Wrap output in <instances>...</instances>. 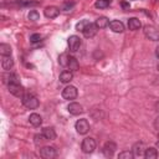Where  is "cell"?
Instances as JSON below:
<instances>
[{
  "instance_id": "1",
  "label": "cell",
  "mask_w": 159,
  "mask_h": 159,
  "mask_svg": "<svg viewBox=\"0 0 159 159\" xmlns=\"http://www.w3.org/2000/svg\"><path fill=\"white\" fill-rule=\"evenodd\" d=\"M21 102H22V104H24L26 108H29V109H36V108L39 107V104H40L39 99H37L34 94H30V93L24 94V96L21 97Z\"/></svg>"
},
{
  "instance_id": "2",
  "label": "cell",
  "mask_w": 159,
  "mask_h": 159,
  "mask_svg": "<svg viewBox=\"0 0 159 159\" xmlns=\"http://www.w3.org/2000/svg\"><path fill=\"white\" fill-rule=\"evenodd\" d=\"M144 35L147 39H149L150 41H159V30L152 25H147L144 26Z\"/></svg>"
},
{
  "instance_id": "3",
  "label": "cell",
  "mask_w": 159,
  "mask_h": 159,
  "mask_svg": "<svg viewBox=\"0 0 159 159\" xmlns=\"http://www.w3.org/2000/svg\"><path fill=\"white\" fill-rule=\"evenodd\" d=\"M96 140L91 137L88 138H84L83 142H82V152L86 153V154H91L94 149H96Z\"/></svg>"
},
{
  "instance_id": "4",
  "label": "cell",
  "mask_w": 159,
  "mask_h": 159,
  "mask_svg": "<svg viewBox=\"0 0 159 159\" xmlns=\"http://www.w3.org/2000/svg\"><path fill=\"white\" fill-rule=\"evenodd\" d=\"M75 128H76V130H77L78 134H86V133H88V130H89V123H88L87 119L82 118V119H78V120L76 122Z\"/></svg>"
},
{
  "instance_id": "5",
  "label": "cell",
  "mask_w": 159,
  "mask_h": 159,
  "mask_svg": "<svg viewBox=\"0 0 159 159\" xmlns=\"http://www.w3.org/2000/svg\"><path fill=\"white\" fill-rule=\"evenodd\" d=\"M77 94H78V92L75 86H67L62 89V97L65 99H75L77 97Z\"/></svg>"
},
{
  "instance_id": "6",
  "label": "cell",
  "mask_w": 159,
  "mask_h": 159,
  "mask_svg": "<svg viewBox=\"0 0 159 159\" xmlns=\"http://www.w3.org/2000/svg\"><path fill=\"white\" fill-rule=\"evenodd\" d=\"M81 43H82V42H81V39H80L78 36L72 35V36L68 37V47H70V51L76 52V51L80 48Z\"/></svg>"
},
{
  "instance_id": "7",
  "label": "cell",
  "mask_w": 159,
  "mask_h": 159,
  "mask_svg": "<svg viewBox=\"0 0 159 159\" xmlns=\"http://www.w3.org/2000/svg\"><path fill=\"white\" fill-rule=\"evenodd\" d=\"M40 155L45 159H52L56 157V149L53 147H42L40 149Z\"/></svg>"
},
{
  "instance_id": "8",
  "label": "cell",
  "mask_w": 159,
  "mask_h": 159,
  "mask_svg": "<svg viewBox=\"0 0 159 159\" xmlns=\"http://www.w3.org/2000/svg\"><path fill=\"white\" fill-rule=\"evenodd\" d=\"M7 88H9V92L11 94H14L15 97H22L25 94V89L20 83L19 84H7Z\"/></svg>"
},
{
  "instance_id": "9",
  "label": "cell",
  "mask_w": 159,
  "mask_h": 159,
  "mask_svg": "<svg viewBox=\"0 0 159 159\" xmlns=\"http://www.w3.org/2000/svg\"><path fill=\"white\" fill-rule=\"evenodd\" d=\"M116 150H117V144L114 142H112V140L107 142L103 145V154L106 157H113V154L116 153Z\"/></svg>"
},
{
  "instance_id": "10",
  "label": "cell",
  "mask_w": 159,
  "mask_h": 159,
  "mask_svg": "<svg viewBox=\"0 0 159 159\" xmlns=\"http://www.w3.org/2000/svg\"><path fill=\"white\" fill-rule=\"evenodd\" d=\"M97 30H98V27H97L94 24L89 22V24L84 27V30L82 31V34H83V36H84L86 39H91V37H93V36L97 34Z\"/></svg>"
},
{
  "instance_id": "11",
  "label": "cell",
  "mask_w": 159,
  "mask_h": 159,
  "mask_svg": "<svg viewBox=\"0 0 159 159\" xmlns=\"http://www.w3.org/2000/svg\"><path fill=\"white\" fill-rule=\"evenodd\" d=\"M67 111H68L72 116H78V114H81V113H83V107H82L80 103H77V102H72V103H70V104L67 106Z\"/></svg>"
},
{
  "instance_id": "12",
  "label": "cell",
  "mask_w": 159,
  "mask_h": 159,
  "mask_svg": "<svg viewBox=\"0 0 159 159\" xmlns=\"http://www.w3.org/2000/svg\"><path fill=\"white\" fill-rule=\"evenodd\" d=\"M145 144L143 143V142H138V143H135L134 145H133V154H134V157H142V155H144V153H145Z\"/></svg>"
},
{
  "instance_id": "13",
  "label": "cell",
  "mask_w": 159,
  "mask_h": 159,
  "mask_svg": "<svg viewBox=\"0 0 159 159\" xmlns=\"http://www.w3.org/2000/svg\"><path fill=\"white\" fill-rule=\"evenodd\" d=\"M60 15V9L56 6H47L45 9V16L47 19H55Z\"/></svg>"
},
{
  "instance_id": "14",
  "label": "cell",
  "mask_w": 159,
  "mask_h": 159,
  "mask_svg": "<svg viewBox=\"0 0 159 159\" xmlns=\"http://www.w3.org/2000/svg\"><path fill=\"white\" fill-rule=\"evenodd\" d=\"M109 27H111V30H112L113 32H117V34H120V32L124 31V25H123V22L119 21V20H113V21H111V22H109Z\"/></svg>"
},
{
  "instance_id": "15",
  "label": "cell",
  "mask_w": 159,
  "mask_h": 159,
  "mask_svg": "<svg viewBox=\"0 0 159 159\" xmlns=\"http://www.w3.org/2000/svg\"><path fill=\"white\" fill-rule=\"evenodd\" d=\"M14 66V60L11 58V56H2L1 60V67L5 71H10V68H12Z\"/></svg>"
},
{
  "instance_id": "16",
  "label": "cell",
  "mask_w": 159,
  "mask_h": 159,
  "mask_svg": "<svg viewBox=\"0 0 159 159\" xmlns=\"http://www.w3.org/2000/svg\"><path fill=\"white\" fill-rule=\"evenodd\" d=\"M42 134L46 138V140H53L56 139V132L52 127H46L42 129Z\"/></svg>"
},
{
  "instance_id": "17",
  "label": "cell",
  "mask_w": 159,
  "mask_h": 159,
  "mask_svg": "<svg viewBox=\"0 0 159 159\" xmlns=\"http://www.w3.org/2000/svg\"><path fill=\"white\" fill-rule=\"evenodd\" d=\"M140 26H142V22H140L139 19H137V17H130V19L128 20V27H129V30L135 31V30H139Z\"/></svg>"
},
{
  "instance_id": "18",
  "label": "cell",
  "mask_w": 159,
  "mask_h": 159,
  "mask_svg": "<svg viewBox=\"0 0 159 159\" xmlns=\"http://www.w3.org/2000/svg\"><path fill=\"white\" fill-rule=\"evenodd\" d=\"M4 78H5V82L7 84H19L20 83V77L16 73H10V75L5 76Z\"/></svg>"
},
{
  "instance_id": "19",
  "label": "cell",
  "mask_w": 159,
  "mask_h": 159,
  "mask_svg": "<svg viewBox=\"0 0 159 159\" xmlns=\"http://www.w3.org/2000/svg\"><path fill=\"white\" fill-rule=\"evenodd\" d=\"M29 122H30L34 127H39V125H41V123H42V118H41L40 114L32 113V114H30V117H29Z\"/></svg>"
},
{
  "instance_id": "20",
  "label": "cell",
  "mask_w": 159,
  "mask_h": 159,
  "mask_svg": "<svg viewBox=\"0 0 159 159\" xmlns=\"http://www.w3.org/2000/svg\"><path fill=\"white\" fill-rule=\"evenodd\" d=\"M72 78H73L72 71H63V72H61V75H60V81H61L62 83H68V82L72 81Z\"/></svg>"
},
{
  "instance_id": "21",
  "label": "cell",
  "mask_w": 159,
  "mask_h": 159,
  "mask_svg": "<svg viewBox=\"0 0 159 159\" xmlns=\"http://www.w3.org/2000/svg\"><path fill=\"white\" fill-rule=\"evenodd\" d=\"M94 25H96L98 29H104V27H107V26L109 25V20H108L106 16H101V17H98V19L94 21Z\"/></svg>"
},
{
  "instance_id": "22",
  "label": "cell",
  "mask_w": 159,
  "mask_h": 159,
  "mask_svg": "<svg viewBox=\"0 0 159 159\" xmlns=\"http://www.w3.org/2000/svg\"><path fill=\"white\" fill-rule=\"evenodd\" d=\"M144 158L145 159H155V158H158V150L155 148H153V147L147 148L145 153H144Z\"/></svg>"
},
{
  "instance_id": "23",
  "label": "cell",
  "mask_w": 159,
  "mask_h": 159,
  "mask_svg": "<svg viewBox=\"0 0 159 159\" xmlns=\"http://www.w3.org/2000/svg\"><path fill=\"white\" fill-rule=\"evenodd\" d=\"M11 52H12V50H11L10 45H7V43H0V53H1V56H10Z\"/></svg>"
},
{
  "instance_id": "24",
  "label": "cell",
  "mask_w": 159,
  "mask_h": 159,
  "mask_svg": "<svg viewBox=\"0 0 159 159\" xmlns=\"http://www.w3.org/2000/svg\"><path fill=\"white\" fill-rule=\"evenodd\" d=\"M68 68H70V71H77L78 70V67H80V65H78V61L75 58V57H72V56H70V61H68V66H67Z\"/></svg>"
},
{
  "instance_id": "25",
  "label": "cell",
  "mask_w": 159,
  "mask_h": 159,
  "mask_svg": "<svg viewBox=\"0 0 159 159\" xmlns=\"http://www.w3.org/2000/svg\"><path fill=\"white\" fill-rule=\"evenodd\" d=\"M68 61H70V56L68 53H61L58 57V62L62 67H67L68 66Z\"/></svg>"
},
{
  "instance_id": "26",
  "label": "cell",
  "mask_w": 159,
  "mask_h": 159,
  "mask_svg": "<svg viewBox=\"0 0 159 159\" xmlns=\"http://www.w3.org/2000/svg\"><path fill=\"white\" fill-rule=\"evenodd\" d=\"M109 4H111V0H96L94 6L97 9H106L109 6Z\"/></svg>"
},
{
  "instance_id": "27",
  "label": "cell",
  "mask_w": 159,
  "mask_h": 159,
  "mask_svg": "<svg viewBox=\"0 0 159 159\" xmlns=\"http://www.w3.org/2000/svg\"><path fill=\"white\" fill-rule=\"evenodd\" d=\"M118 158H119V159H133V158H134V154H133V152H129V150H124V152L119 153Z\"/></svg>"
},
{
  "instance_id": "28",
  "label": "cell",
  "mask_w": 159,
  "mask_h": 159,
  "mask_svg": "<svg viewBox=\"0 0 159 159\" xmlns=\"http://www.w3.org/2000/svg\"><path fill=\"white\" fill-rule=\"evenodd\" d=\"M27 17H29V20H31V21H37V20L40 19V14H39L36 10H31V11L29 12Z\"/></svg>"
},
{
  "instance_id": "29",
  "label": "cell",
  "mask_w": 159,
  "mask_h": 159,
  "mask_svg": "<svg viewBox=\"0 0 159 159\" xmlns=\"http://www.w3.org/2000/svg\"><path fill=\"white\" fill-rule=\"evenodd\" d=\"M88 24H89V21H88V20H81L80 22H77V25H76V29H77L78 31H81V32H82V31L84 30V27H86Z\"/></svg>"
},
{
  "instance_id": "30",
  "label": "cell",
  "mask_w": 159,
  "mask_h": 159,
  "mask_svg": "<svg viewBox=\"0 0 159 159\" xmlns=\"http://www.w3.org/2000/svg\"><path fill=\"white\" fill-rule=\"evenodd\" d=\"M40 41H41V35L40 34H32L30 36V42L31 43H37Z\"/></svg>"
},
{
  "instance_id": "31",
  "label": "cell",
  "mask_w": 159,
  "mask_h": 159,
  "mask_svg": "<svg viewBox=\"0 0 159 159\" xmlns=\"http://www.w3.org/2000/svg\"><path fill=\"white\" fill-rule=\"evenodd\" d=\"M73 6H75V1H67V2L63 4V7H62V9H63L65 11H68V10H71Z\"/></svg>"
},
{
  "instance_id": "32",
  "label": "cell",
  "mask_w": 159,
  "mask_h": 159,
  "mask_svg": "<svg viewBox=\"0 0 159 159\" xmlns=\"http://www.w3.org/2000/svg\"><path fill=\"white\" fill-rule=\"evenodd\" d=\"M120 5H122V7H123L124 10L129 9V2H127V1H122V2H120Z\"/></svg>"
},
{
  "instance_id": "33",
  "label": "cell",
  "mask_w": 159,
  "mask_h": 159,
  "mask_svg": "<svg viewBox=\"0 0 159 159\" xmlns=\"http://www.w3.org/2000/svg\"><path fill=\"white\" fill-rule=\"evenodd\" d=\"M154 127H155V129L159 130V117L155 118V120H154Z\"/></svg>"
},
{
  "instance_id": "34",
  "label": "cell",
  "mask_w": 159,
  "mask_h": 159,
  "mask_svg": "<svg viewBox=\"0 0 159 159\" xmlns=\"http://www.w3.org/2000/svg\"><path fill=\"white\" fill-rule=\"evenodd\" d=\"M155 55H157V57L159 58V46H158V47L155 48Z\"/></svg>"
},
{
  "instance_id": "35",
  "label": "cell",
  "mask_w": 159,
  "mask_h": 159,
  "mask_svg": "<svg viewBox=\"0 0 159 159\" xmlns=\"http://www.w3.org/2000/svg\"><path fill=\"white\" fill-rule=\"evenodd\" d=\"M158 111H159V103H158Z\"/></svg>"
},
{
  "instance_id": "36",
  "label": "cell",
  "mask_w": 159,
  "mask_h": 159,
  "mask_svg": "<svg viewBox=\"0 0 159 159\" xmlns=\"http://www.w3.org/2000/svg\"><path fill=\"white\" fill-rule=\"evenodd\" d=\"M158 70H159V66H158Z\"/></svg>"
}]
</instances>
